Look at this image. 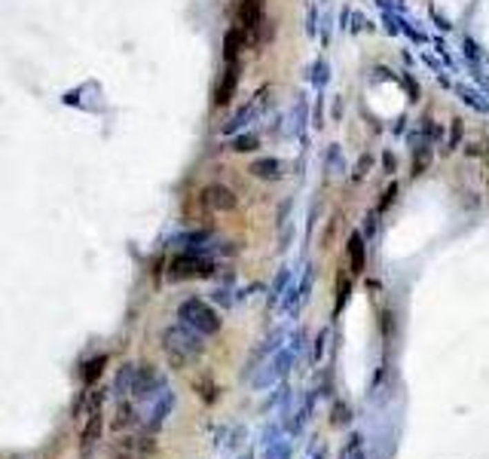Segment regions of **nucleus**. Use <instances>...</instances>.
I'll use <instances>...</instances> for the list:
<instances>
[{
	"label": "nucleus",
	"mask_w": 489,
	"mask_h": 459,
	"mask_svg": "<svg viewBox=\"0 0 489 459\" xmlns=\"http://www.w3.org/2000/svg\"><path fill=\"white\" fill-rule=\"evenodd\" d=\"M205 352V340L202 334H196L187 324H172V328L162 331V355H166L168 367L174 371H183V367H193L202 358Z\"/></svg>",
	"instance_id": "1"
},
{
	"label": "nucleus",
	"mask_w": 489,
	"mask_h": 459,
	"mask_svg": "<svg viewBox=\"0 0 489 459\" xmlns=\"http://www.w3.org/2000/svg\"><path fill=\"white\" fill-rule=\"evenodd\" d=\"M178 322L187 324V328H193L196 334L202 337H211L221 331V313H217L211 303H205L199 297H187L178 303Z\"/></svg>",
	"instance_id": "2"
},
{
	"label": "nucleus",
	"mask_w": 489,
	"mask_h": 459,
	"mask_svg": "<svg viewBox=\"0 0 489 459\" xmlns=\"http://www.w3.org/2000/svg\"><path fill=\"white\" fill-rule=\"evenodd\" d=\"M211 275H217L214 257H202V254H193V251L174 254L172 264H168V279H172V282H183V279H211Z\"/></svg>",
	"instance_id": "3"
},
{
	"label": "nucleus",
	"mask_w": 489,
	"mask_h": 459,
	"mask_svg": "<svg viewBox=\"0 0 489 459\" xmlns=\"http://www.w3.org/2000/svg\"><path fill=\"white\" fill-rule=\"evenodd\" d=\"M110 456L113 459H153L156 441H153V435H126L119 441H113Z\"/></svg>",
	"instance_id": "4"
},
{
	"label": "nucleus",
	"mask_w": 489,
	"mask_h": 459,
	"mask_svg": "<svg viewBox=\"0 0 489 459\" xmlns=\"http://www.w3.org/2000/svg\"><path fill=\"white\" fill-rule=\"evenodd\" d=\"M266 101H269V89H260L257 95H254L251 101L245 104V108H239L236 114L226 119V123H223V132H226V135H236V132L248 129V126H251L254 119H257V117L266 110Z\"/></svg>",
	"instance_id": "5"
},
{
	"label": "nucleus",
	"mask_w": 489,
	"mask_h": 459,
	"mask_svg": "<svg viewBox=\"0 0 489 459\" xmlns=\"http://www.w3.org/2000/svg\"><path fill=\"white\" fill-rule=\"evenodd\" d=\"M162 389H166V380H162V373L156 371L153 364H138V377H134V386H132V398L150 401Z\"/></svg>",
	"instance_id": "6"
},
{
	"label": "nucleus",
	"mask_w": 489,
	"mask_h": 459,
	"mask_svg": "<svg viewBox=\"0 0 489 459\" xmlns=\"http://www.w3.org/2000/svg\"><path fill=\"white\" fill-rule=\"evenodd\" d=\"M239 77H242V65H239V59L223 61V74H221V80H217V89H214V104H217V108H226V104L236 98Z\"/></svg>",
	"instance_id": "7"
},
{
	"label": "nucleus",
	"mask_w": 489,
	"mask_h": 459,
	"mask_svg": "<svg viewBox=\"0 0 489 459\" xmlns=\"http://www.w3.org/2000/svg\"><path fill=\"white\" fill-rule=\"evenodd\" d=\"M101 432H104V416H101V411L89 413L86 426H83V432H80V459H89L92 453H95L98 441H101Z\"/></svg>",
	"instance_id": "8"
},
{
	"label": "nucleus",
	"mask_w": 489,
	"mask_h": 459,
	"mask_svg": "<svg viewBox=\"0 0 489 459\" xmlns=\"http://www.w3.org/2000/svg\"><path fill=\"white\" fill-rule=\"evenodd\" d=\"M202 202L211 211H232L239 206V196L230 187H223V184H211V187L202 190Z\"/></svg>",
	"instance_id": "9"
},
{
	"label": "nucleus",
	"mask_w": 489,
	"mask_h": 459,
	"mask_svg": "<svg viewBox=\"0 0 489 459\" xmlns=\"http://www.w3.org/2000/svg\"><path fill=\"white\" fill-rule=\"evenodd\" d=\"M172 407H174V392L162 389L159 395H156V404H153V411H150V420L144 422L147 432H156V429H159L162 422H166V416L172 413Z\"/></svg>",
	"instance_id": "10"
},
{
	"label": "nucleus",
	"mask_w": 489,
	"mask_h": 459,
	"mask_svg": "<svg viewBox=\"0 0 489 459\" xmlns=\"http://www.w3.org/2000/svg\"><path fill=\"white\" fill-rule=\"evenodd\" d=\"M248 172L260 181H279V178H285V162L275 157H263V159H254Z\"/></svg>",
	"instance_id": "11"
},
{
	"label": "nucleus",
	"mask_w": 489,
	"mask_h": 459,
	"mask_svg": "<svg viewBox=\"0 0 489 459\" xmlns=\"http://www.w3.org/2000/svg\"><path fill=\"white\" fill-rule=\"evenodd\" d=\"M141 416H138V407L132 401H119L117 404V413H113V432H126V429L138 426Z\"/></svg>",
	"instance_id": "12"
},
{
	"label": "nucleus",
	"mask_w": 489,
	"mask_h": 459,
	"mask_svg": "<svg viewBox=\"0 0 489 459\" xmlns=\"http://www.w3.org/2000/svg\"><path fill=\"white\" fill-rule=\"evenodd\" d=\"M134 377H138V364H134V362H126V364L117 371V380H113V392H117V395H132Z\"/></svg>",
	"instance_id": "13"
},
{
	"label": "nucleus",
	"mask_w": 489,
	"mask_h": 459,
	"mask_svg": "<svg viewBox=\"0 0 489 459\" xmlns=\"http://www.w3.org/2000/svg\"><path fill=\"white\" fill-rule=\"evenodd\" d=\"M108 362H110V358L101 352V355L89 358V362L83 364V386H86V389H89V386H95L98 380H101V373H104V367H108Z\"/></svg>",
	"instance_id": "14"
},
{
	"label": "nucleus",
	"mask_w": 489,
	"mask_h": 459,
	"mask_svg": "<svg viewBox=\"0 0 489 459\" xmlns=\"http://www.w3.org/2000/svg\"><path fill=\"white\" fill-rule=\"evenodd\" d=\"M226 150H232V153H251V150H257L260 147V138L254 135V132H248V135H242V132H236V135H230V141H226Z\"/></svg>",
	"instance_id": "15"
},
{
	"label": "nucleus",
	"mask_w": 489,
	"mask_h": 459,
	"mask_svg": "<svg viewBox=\"0 0 489 459\" xmlns=\"http://www.w3.org/2000/svg\"><path fill=\"white\" fill-rule=\"evenodd\" d=\"M349 264H352V273H361L364 270V239L358 236V233H352L349 239Z\"/></svg>",
	"instance_id": "16"
},
{
	"label": "nucleus",
	"mask_w": 489,
	"mask_h": 459,
	"mask_svg": "<svg viewBox=\"0 0 489 459\" xmlns=\"http://www.w3.org/2000/svg\"><path fill=\"white\" fill-rule=\"evenodd\" d=\"M193 389H196V395H199L205 404H214V401H217V386H214V380H211V377L193 380Z\"/></svg>",
	"instance_id": "17"
},
{
	"label": "nucleus",
	"mask_w": 489,
	"mask_h": 459,
	"mask_svg": "<svg viewBox=\"0 0 489 459\" xmlns=\"http://www.w3.org/2000/svg\"><path fill=\"white\" fill-rule=\"evenodd\" d=\"M266 459H288V444H275V447H269Z\"/></svg>",
	"instance_id": "18"
},
{
	"label": "nucleus",
	"mask_w": 489,
	"mask_h": 459,
	"mask_svg": "<svg viewBox=\"0 0 489 459\" xmlns=\"http://www.w3.org/2000/svg\"><path fill=\"white\" fill-rule=\"evenodd\" d=\"M343 459H361V450H358V444H349V447L343 450Z\"/></svg>",
	"instance_id": "19"
},
{
	"label": "nucleus",
	"mask_w": 489,
	"mask_h": 459,
	"mask_svg": "<svg viewBox=\"0 0 489 459\" xmlns=\"http://www.w3.org/2000/svg\"><path fill=\"white\" fill-rule=\"evenodd\" d=\"M486 159H489V153H486Z\"/></svg>",
	"instance_id": "20"
},
{
	"label": "nucleus",
	"mask_w": 489,
	"mask_h": 459,
	"mask_svg": "<svg viewBox=\"0 0 489 459\" xmlns=\"http://www.w3.org/2000/svg\"><path fill=\"white\" fill-rule=\"evenodd\" d=\"M245 459H248V456H245Z\"/></svg>",
	"instance_id": "21"
}]
</instances>
